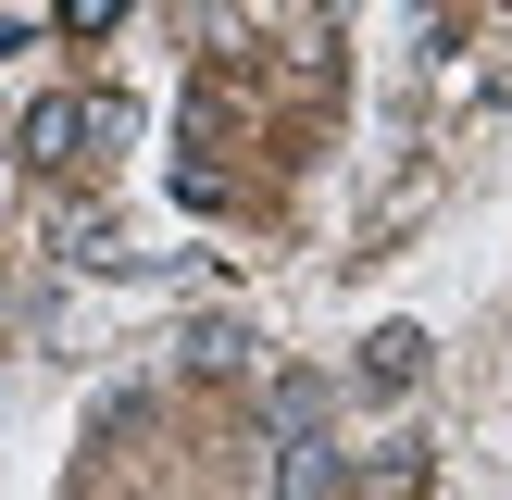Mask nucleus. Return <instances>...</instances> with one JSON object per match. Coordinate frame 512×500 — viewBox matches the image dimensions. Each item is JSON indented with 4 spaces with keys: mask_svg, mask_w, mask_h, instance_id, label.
I'll list each match as a JSON object with an SVG mask.
<instances>
[{
    "mask_svg": "<svg viewBox=\"0 0 512 500\" xmlns=\"http://www.w3.org/2000/svg\"><path fill=\"white\" fill-rule=\"evenodd\" d=\"M125 138H138V113H125L113 88H50V100H25V125H13V150L38 175L88 163V150H125Z\"/></svg>",
    "mask_w": 512,
    "mask_h": 500,
    "instance_id": "nucleus-1",
    "label": "nucleus"
},
{
    "mask_svg": "<svg viewBox=\"0 0 512 500\" xmlns=\"http://www.w3.org/2000/svg\"><path fill=\"white\" fill-rule=\"evenodd\" d=\"M350 463L325 438V388L313 375H275V500H338Z\"/></svg>",
    "mask_w": 512,
    "mask_h": 500,
    "instance_id": "nucleus-2",
    "label": "nucleus"
},
{
    "mask_svg": "<svg viewBox=\"0 0 512 500\" xmlns=\"http://www.w3.org/2000/svg\"><path fill=\"white\" fill-rule=\"evenodd\" d=\"M50 250H63L75 275H113V263H125V238H113V213H88V200H50Z\"/></svg>",
    "mask_w": 512,
    "mask_h": 500,
    "instance_id": "nucleus-3",
    "label": "nucleus"
},
{
    "mask_svg": "<svg viewBox=\"0 0 512 500\" xmlns=\"http://www.w3.org/2000/svg\"><path fill=\"white\" fill-rule=\"evenodd\" d=\"M175 350H188V375H250V350H263V338H250L238 313H200V325H188Z\"/></svg>",
    "mask_w": 512,
    "mask_h": 500,
    "instance_id": "nucleus-4",
    "label": "nucleus"
},
{
    "mask_svg": "<svg viewBox=\"0 0 512 500\" xmlns=\"http://www.w3.org/2000/svg\"><path fill=\"white\" fill-rule=\"evenodd\" d=\"M363 375H375V388H413V375H425V325H375V338H363Z\"/></svg>",
    "mask_w": 512,
    "mask_h": 500,
    "instance_id": "nucleus-5",
    "label": "nucleus"
},
{
    "mask_svg": "<svg viewBox=\"0 0 512 500\" xmlns=\"http://www.w3.org/2000/svg\"><path fill=\"white\" fill-rule=\"evenodd\" d=\"M363 475H375V488H425V438H375Z\"/></svg>",
    "mask_w": 512,
    "mask_h": 500,
    "instance_id": "nucleus-6",
    "label": "nucleus"
},
{
    "mask_svg": "<svg viewBox=\"0 0 512 500\" xmlns=\"http://www.w3.org/2000/svg\"><path fill=\"white\" fill-rule=\"evenodd\" d=\"M63 25H75V38H100V25H125V0H63Z\"/></svg>",
    "mask_w": 512,
    "mask_h": 500,
    "instance_id": "nucleus-7",
    "label": "nucleus"
}]
</instances>
